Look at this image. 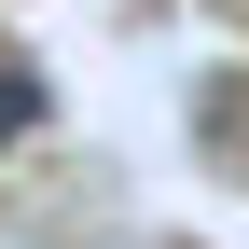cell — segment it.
I'll return each mask as SVG.
<instances>
[{
	"label": "cell",
	"mask_w": 249,
	"mask_h": 249,
	"mask_svg": "<svg viewBox=\"0 0 249 249\" xmlns=\"http://www.w3.org/2000/svg\"><path fill=\"white\" fill-rule=\"evenodd\" d=\"M28 124H42V83H28V70H0V139H28Z\"/></svg>",
	"instance_id": "cell-1"
}]
</instances>
